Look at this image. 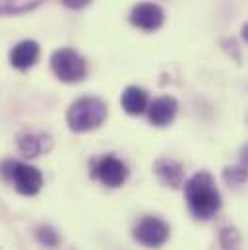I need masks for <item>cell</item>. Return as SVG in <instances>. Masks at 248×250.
<instances>
[{"label":"cell","mask_w":248,"mask_h":250,"mask_svg":"<svg viewBox=\"0 0 248 250\" xmlns=\"http://www.w3.org/2000/svg\"><path fill=\"white\" fill-rule=\"evenodd\" d=\"M186 202L198 219H209L221 208V194L207 173H196L185 185Z\"/></svg>","instance_id":"1"},{"label":"cell","mask_w":248,"mask_h":250,"mask_svg":"<svg viewBox=\"0 0 248 250\" xmlns=\"http://www.w3.org/2000/svg\"><path fill=\"white\" fill-rule=\"evenodd\" d=\"M107 117V105L97 97H82L68 109V126L74 132H89L103 125Z\"/></svg>","instance_id":"2"},{"label":"cell","mask_w":248,"mask_h":250,"mask_svg":"<svg viewBox=\"0 0 248 250\" xmlns=\"http://www.w3.org/2000/svg\"><path fill=\"white\" fill-rule=\"evenodd\" d=\"M2 175L10 181L16 190L23 196H35L43 187V175L37 167L18 161H6L2 167Z\"/></svg>","instance_id":"3"},{"label":"cell","mask_w":248,"mask_h":250,"mask_svg":"<svg viewBox=\"0 0 248 250\" xmlns=\"http://www.w3.org/2000/svg\"><path fill=\"white\" fill-rule=\"evenodd\" d=\"M51 66H53V72L57 74V78L61 82H66V83L82 82L85 78V72H87L85 61L72 49L57 51L51 59Z\"/></svg>","instance_id":"4"},{"label":"cell","mask_w":248,"mask_h":250,"mask_svg":"<svg viewBox=\"0 0 248 250\" xmlns=\"http://www.w3.org/2000/svg\"><path fill=\"white\" fill-rule=\"evenodd\" d=\"M134 239L149 249H157L169 239V225L159 217H144L134 227Z\"/></svg>","instance_id":"5"},{"label":"cell","mask_w":248,"mask_h":250,"mask_svg":"<svg viewBox=\"0 0 248 250\" xmlns=\"http://www.w3.org/2000/svg\"><path fill=\"white\" fill-rule=\"evenodd\" d=\"M95 177H97L105 187L117 188L126 181L128 169H126V165H124L119 157L107 155V157H103V159L97 163V167H95Z\"/></svg>","instance_id":"6"},{"label":"cell","mask_w":248,"mask_h":250,"mask_svg":"<svg viewBox=\"0 0 248 250\" xmlns=\"http://www.w3.org/2000/svg\"><path fill=\"white\" fill-rule=\"evenodd\" d=\"M163 20H165V14L163 10L157 6V4H149V2H144V4H138L134 6L132 14H130V21L144 29V31H155L163 25Z\"/></svg>","instance_id":"7"},{"label":"cell","mask_w":248,"mask_h":250,"mask_svg":"<svg viewBox=\"0 0 248 250\" xmlns=\"http://www.w3.org/2000/svg\"><path fill=\"white\" fill-rule=\"evenodd\" d=\"M179 103L175 97H159L149 105V121L155 126H167L173 123Z\"/></svg>","instance_id":"8"},{"label":"cell","mask_w":248,"mask_h":250,"mask_svg":"<svg viewBox=\"0 0 248 250\" xmlns=\"http://www.w3.org/2000/svg\"><path fill=\"white\" fill-rule=\"evenodd\" d=\"M39 59V45L35 41H21L10 53V64L18 70H27Z\"/></svg>","instance_id":"9"},{"label":"cell","mask_w":248,"mask_h":250,"mask_svg":"<svg viewBox=\"0 0 248 250\" xmlns=\"http://www.w3.org/2000/svg\"><path fill=\"white\" fill-rule=\"evenodd\" d=\"M155 173L163 185L171 188H181L185 183V169L173 159H159L155 163Z\"/></svg>","instance_id":"10"},{"label":"cell","mask_w":248,"mask_h":250,"mask_svg":"<svg viewBox=\"0 0 248 250\" xmlns=\"http://www.w3.org/2000/svg\"><path fill=\"white\" fill-rule=\"evenodd\" d=\"M121 103H123V109L128 115H142L147 109V93L142 87L130 85L123 91Z\"/></svg>","instance_id":"11"},{"label":"cell","mask_w":248,"mask_h":250,"mask_svg":"<svg viewBox=\"0 0 248 250\" xmlns=\"http://www.w3.org/2000/svg\"><path fill=\"white\" fill-rule=\"evenodd\" d=\"M45 138L43 136H35V134H27L20 140V151L27 157H37L43 149H45Z\"/></svg>","instance_id":"12"},{"label":"cell","mask_w":248,"mask_h":250,"mask_svg":"<svg viewBox=\"0 0 248 250\" xmlns=\"http://www.w3.org/2000/svg\"><path fill=\"white\" fill-rule=\"evenodd\" d=\"M43 0H0V14H21L35 6H39Z\"/></svg>","instance_id":"13"},{"label":"cell","mask_w":248,"mask_h":250,"mask_svg":"<svg viewBox=\"0 0 248 250\" xmlns=\"http://www.w3.org/2000/svg\"><path fill=\"white\" fill-rule=\"evenodd\" d=\"M37 239H39L41 245H45V247H49V249H55V247L59 245V235H57V231L51 229V227H39V229H37Z\"/></svg>","instance_id":"14"},{"label":"cell","mask_w":248,"mask_h":250,"mask_svg":"<svg viewBox=\"0 0 248 250\" xmlns=\"http://www.w3.org/2000/svg\"><path fill=\"white\" fill-rule=\"evenodd\" d=\"M245 179H247V171L245 169H237V167L225 169V181L227 183H231V185H243Z\"/></svg>","instance_id":"15"},{"label":"cell","mask_w":248,"mask_h":250,"mask_svg":"<svg viewBox=\"0 0 248 250\" xmlns=\"http://www.w3.org/2000/svg\"><path fill=\"white\" fill-rule=\"evenodd\" d=\"M62 2H64L68 8H76V10H78V8H83V6H87L91 0H62Z\"/></svg>","instance_id":"16"}]
</instances>
